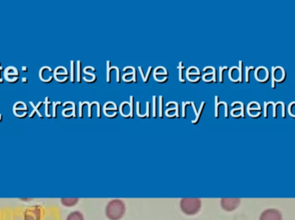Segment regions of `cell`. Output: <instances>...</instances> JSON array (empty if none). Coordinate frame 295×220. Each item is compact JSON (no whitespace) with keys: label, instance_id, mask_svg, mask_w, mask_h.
Here are the masks:
<instances>
[{"label":"cell","instance_id":"obj_12","mask_svg":"<svg viewBox=\"0 0 295 220\" xmlns=\"http://www.w3.org/2000/svg\"><path fill=\"white\" fill-rule=\"evenodd\" d=\"M3 121V118H2V114H0V121Z\"/></svg>","mask_w":295,"mask_h":220},{"label":"cell","instance_id":"obj_5","mask_svg":"<svg viewBox=\"0 0 295 220\" xmlns=\"http://www.w3.org/2000/svg\"><path fill=\"white\" fill-rule=\"evenodd\" d=\"M41 217V210L38 207H34L27 210L25 214V220H39Z\"/></svg>","mask_w":295,"mask_h":220},{"label":"cell","instance_id":"obj_9","mask_svg":"<svg viewBox=\"0 0 295 220\" xmlns=\"http://www.w3.org/2000/svg\"><path fill=\"white\" fill-rule=\"evenodd\" d=\"M283 74H284V72H283V70L281 69V68L278 67L273 71V76H274V78L278 80V81H280L283 78Z\"/></svg>","mask_w":295,"mask_h":220},{"label":"cell","instance_id":"obj_6","mask_svg":"<svg viewBox=\"0 0 295 220\" xmlns=\"http://www.w3.org/2000/svg\"><path fill=\"white\" fill-rule=\"evenodd\" d=\"M66 220H84V216L80 212L75 211V212L70 213L69 216L67 217Z\"/></svg>","mask_w":295,"mask_h":220},{"label":"cell","instance_id":"obj_3","mask_svg":"<svg viewBox=\"0 0 295 220\" xmlns=\"http://www.w3.org/2000/svg\"><path fill=\"white\" fill-rule=\"evenodd\" d=\"M259 220H283L282 214L275 208H268L261 213Z\"/></svg>","mask_w":295,"mask_h":220},{"label":"cell","instance_id":"obj_1","mask_svg":"<svg viewBox=\"0 0 295 220\" xmlns=\"http://www.w3.org/2000/svg\"><path fill=\"white\" fill-rule=\"evenodd\" d=\"M125 213V205L120 199H112L107 204L105 214L111 220H119Z\"/></svg>","mask_w":295,"mask_h":220},{"label":"cell","instance_id":"obj_4","mask_svg":"<svg viewBox=\"0 0 295 220\" xmlns=\"http://www.w3.org/2000/svg\"><path fill=\"white\" fill-rule=\"evenodd\" d=\"M220 204L223 210L231 212L238 208L240 204V199H222Z\"/></svg>","mask_w":295,"mask_h":220},{"label":"cell","instance_id":"obj_8","mask_svg":"<svg viewBox=\"0 0 295 220\" xmlns=\"http://www.w3.org/2000/svg\"><path fill=\"white\" fill-rule=\"evenodd\" d=\"M78 201H79V199H74V198H73V199H65V198L61 199V204L63 206H69V207L75 206Z\"/></svg>","mask_w":295,"mask_h":220},{"label":"cell","instance_id":"obj_7","mask_svg":"<svg viewBox=\"0 0 295 220\" xmlns=\"http://www.w3.org/2000/svg\"><path fill=\"white\" fill-rule=\"evenodd\" d=\"M267 75H268V72H267V70L264 67L258 68V70L256 71V78L260 81L265 80L267 78Z\"/></svg>","mask_w":295,"mask_h":220},{"label":"cell","instance_id":"obj_2","mask_svg":"<svg viewBox=\"0 0 295 220\" xmlns=\"http://www.w3.org/2000/svg\"><path fill=\"white\" fill-rule=\"evenodd\" d=\"M180 209L187 215H195L201 208V200L195 198H185L180 200Z\"/></svg>","mask_w":295,"mask_h":220},{"label":"cell","instance_id":"obj_10","mask_svg":"<svg viewBox=\"0 0 295 220\" xmlns=\"http://www.w3.org/2000/svg\"><path fill=\"white\" fill-rule=\"evenodd\" d=\"M290 113L292 115L295 116V103H293L290 106Z\"/></svg>","mask_w":295,"mask_h":220},{"label":"cell","instance_id":"obj_11","mask_svg":"<svg viewBox=\"0 0 295 220\" xmlns=\"http://www.w3.org/2000/svg\"><path fill=\"white\" fill-rule=\"evenodd\" d=\"M26 81H28V80H27L25 78H23V82H25V83Z\"/></svg>","mask_w":295,"mask_h":220}]
</instances>
